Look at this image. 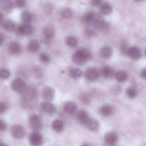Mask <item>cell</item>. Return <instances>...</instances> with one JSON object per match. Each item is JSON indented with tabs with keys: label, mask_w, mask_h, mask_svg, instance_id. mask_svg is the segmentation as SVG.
Returning <instances> with one entry per match:
<instances>
[{
	"label": "cell",
	"mask_w": 146,
	"mask_h": 146,
	"mask_svg": "<svg viewBox=\"0 0 146 146\" xmlns=\"http://www.w3.org/2000/svg\"><path fill=\"white\" fill-rule=\"evenodd\" d=\"M80 100L83 104L86 105L89 104L91 102V99L89 96L86 94H82L81 95L80 97Z\"/></svg>",
	"instance_id": "d590c367"
},
{
	"label": "cell",
	"mask_w": 146,
	"mask_h": 146,
	"mask_svg": "<svg viewBox=\"0 0 146 146\" xmlns=\"http://www.w3.org/2000/svg\"><path fill=\"white\" fill-rule=\"evenodd\" d=\"M85 125L88 129L93 132H97L100 127L99 122L93 117H89Z\"/></svg>",
	"instance_id": "30bf717a"
},
{
	"label": "cell",
	"mask_w": 146,
	"mask_h": 146,
	"mask_svg": "<svg viewBox=\"0 0 146 146\" xmlns=\"http://www.w3.org/2000/svg\"><path fill=\"white\" fill-rule=\"evenodd\" d=\"M15 6L19 8L24 7L27 4L26 0H15Z\"/></svg>",
	"instance_id": "8d00e7d4"
},
{
	"label": "cell",
	"mask_w": 146,
	"mask_h": 146,
	"mask_svg": "<svg viewBox=\"0 0 146 146\" xmlns=\"http://www.w3.org/2000/svg\"><path fill=\"white\" fill-rule=\"evenodd\" d=\"M113 54V51L111 47L109 46H104L100 50V55L103 58L108 59L110 58Z\"/></svg>",
	"instance_id": "d6986e66"
},
{
	"label": "cell",
	"mask_w": 146,
	"mask_h": 146,
	"mask_svg": "<svg viewBox=\"0 0 146 146\" xmlns=\"http://www.w3.org/2000/svg\"><path fill=\"white\" fill-rule=\"evenodd\" d=\"M126 93L127 96L130 99L134 98L137 95V91L133 88H128L126 90Z\"/></svg>",
	"instance_id": "836d02e7"
},
{
	"label": "cell",
	"mask_w": 146,
	"mask_h": 146,
	"mask_svg": "<svg viewBox=\"0 0 146 146\" xmlns=\"http://www.w3.org/2000/svg\"><path fill=\"white\" fill-rule=\"evenodd\" d=\"M7 128V125L6 123L3 121L0 120V132H4Z\"/></svg>",
	"instance_id": "60d3db41"
},
{
	"label": "cell",
	"mask_w": 146,
	"mask_h": 146,
	"mask_svg": "<svg viewBox=\"0 0 146 146\" xmlns=\"http://www.w3.org/2000/svg\"><path fill=\"white\" fill-rule=\"evenodd\" d=\"M136 1H144V0H135Z\"/></svg>",
	"instance_id": "7dc6e473"
},
{
	"label": "cell",
	"mask_w": 146,
	"mask_h": 146,
	"mask_svg": "<svg viewBox=\"0 0 146 146\" xmlns=\"http://www.w3.org/2000/svg\"><path fill=\"white\" fill-rule=\"evenodd\" d=\"M29 141L32 145L40 146L42 144L43 142V138L42 135L38 132H35L30 135Z\"/></svg>",
	"instance_id": "9c48e42d"
},
{
	"label": "cell",
	"mask_w": 146,
	"mask_h": 146,
	"mask_svg": "<svg viewBox=\"0 0 146 146\" xmlns=\"http://www.w3.org/2000/svg\"><path fill=\"white\" fill-rule=\"evenodd\" d=\"M4 37L3 35L0 33V45H1L4 42Z\"/></svg>",
	"instance_id": "f6af8a7d"
},
{
	"label": "cell",
	"mask_w": 146,
	"mask_h": 146,
	"mask_svg": "<svg viewBox=\"0 0 146 146\" xmlns=\"http://www.w3.org/2000/svg\"><path fill=\"white\" fill-rule=\"evenodd\" d=\"M141 77L143 79H145L146 80V68L144 69L143 70L141 71Z\"/></svg>",
	"instance_id": "ee69618b"
},
{
	"label": "cell",
	"mask_w": 146,
	"mask_h": 146,
	"mask_svg": "<svg viewBox=\"0 0 146 146\" xmlns=\"http://www.w3.org/2000/svg\"><path fill=\"white\" fill-rule=\"evenodd\" d=\"M92 57L91 51L86 48H82L74 52L72 56L73 62L79 66L84 65Z\"/></svg>",
	"instance_id": "6da1fadb"
},
{
	"label": "cell",
	"mask_w": 146,
	"mask_h": 146,
	"mask_svg": "<svg viewBox=\"0 0 146 146\" xmlns=\"http://www.w3.org/2000/svg\"><path fill=\"white\" fill-rule=\"evenodd\" d=\"M39 60L42 63L48 64L50 62V58L49 56L46 53H42L39 55Z\"/></svg>",
	"instance_id": "1f68e13d"
},
{
	"label": "cell",
	"mask_w": 146,
	"mask_h": 146,
	"mask_svg": "<svg viewBox=\"0 0 146 146\" xmlns=\"http://www.w3.org/2000/svg\"><path fill=\"white\" fill-rule=\"evenodd\" d=\"M17 32L19 35H31L33 32V28L29 24H25L18 27Z\"/></svg>",
	"instance_id": "7c38bea8"
},
{
	"label": "cell",
	"mask_w": 146,
	"mask_h": 146,
	"mask_svg": "<svg viewBox=\"0 0 146 146\" xmlns=\"http://www.w3.org/2000/svg\"><path fill=\"white\" fill-rule=\"evenodd\" d=\"M21 20L25 24H30L32 20L31 14L28 11H25L21 14Z\"/></svg>",
	"instance_id": "4316f807"
},
{
	"label": "cell",
	"mask_w": 146,
	"mask_h": 146,
	"mask_svg": "<svg viewBox=\"0 0 146 146\" xmlns=\"http://www.w3.org/2000/svg\"><path fill=\"white\" fill-rule=\"evenodd\" d=\"M34 74L36 77L38 79L42 78L43 76L44 72L43 69L40 67L36 66L33 69Z\"/></svg>",
	"instance_id": "e575fe53"
},
{
	"label": "cell",
	"mask_w": 146,
	"mask_h": 146,
	"mask_svg": "<svg viewBox=\"0 0 146 146\" xmlns=\"http://www.w3.org/2000/svg\"><path fill=\"white\" fill-rule=\"evenodd\" d=\"M10 73L9 70L6 69H0V78L2 79H7L9 78Z\"/></svg>",
	"instance_id": "d6a6232c"
},
{
	"label": "cell",
	"mask_w": 146,
	"mask_h": 146,
	"mask_svg": "<svg viewBox=\"0 0 146 146\" xmlns=\"http://www.w3.org/2000/svg\"><path fill=\"white\" fill-rule=\"evenodd\" d=\"M7 109V105L3 103H0V114L4 113Z\"/></svg>",
	"instance_id": "b9f144b4"
},
{
	"label": "cell",
	"mask_w": 146,
	"mask_h": 146,
	"mask_svg": "<svg viewBox=\"0 0 146 146\" xmlns=\"http://www.w3.org/2000/svg\"><path fill=\"white\" fill-rule=\"evenodd\" d=\"M55 30L54 28L50 26H47L43 29V33L45 37L48 39H50L54 36Z\"/></svg>",
	"instance_id": "603a6c76"
},
{
	"label": "cell",
	"mask_w": 146,
	"mask_h": 146,
	"mask_svg": "<svg viewBox=\"0 0 146 146\" xmlns=\"http://www.w3.org/2000/svg\"><path fill=\"white\" fill-rule=\"evenodd\" d=\"M3 26L5 30L9 32H13L15 29L13 22L9 20H7L3 22Z\"/></svg>",
	"instance_id": "f546056e"
},
{
	"label": "cell",
	"mask_w": 146,
	"mask_h": 146,
	"mask_svg": "<svg viewBox=\"0 0 146 146\" xmlns=\"http://www.w3.org/2000/svg\"><path fill=\"white\" fill-rule=\"evenodd\" d=\"M69 74L72 79H76L81 77L82 71L80 69L73 68L70 70Z\"/></svg>",
	"instance_id": "f1b7e54d"
},
{
	"label": "cell",
	"mask_w": 146,
	"mask_h": 146,
	"mask_svg": "<svg viewBox=\"0 0 146 146\" xmlns=\"http://www.w3.org/2000/svg\"><path fill=\"white\" fill-rule=\"evenodd\" d=\"M66 43L70 48H75L78 45V40L74 37H68L66 39Z\"/></svg>",
	"instance_id": "83f0119b"
},
{
	"label": "cell",
	"mask_w": 146,
	"mask_h": 146,
	"mask_svg": "<svg viewBox=\"0 0 146 146\" xmlns=\"http://www.w3.org/2000/svg\"><path fill=\"white\" fill-rule=\"evenodd\" d=\"M12 87L15 91L19 93H23L27 89L25 82L20 79H16L13 81Z\"/></svg>",
	"instance_id": "277c9868"
},
{
	"label": "cell",
	"mask_w": 146,
	"mask_h": 146,
	"mask_svg": "<svg viewBox=\"0 0 146 146\" xmlns=\"http://www.w3.org/2000/svg\"><path fill=\"white\" fill-rule=\"evenodd\" d=\"M115 78L119 82H123L128 79V75L125 71H119L115 74Z\"/></svg>",
	"instance_id": "d4e9b609"
},
{
	"label": "cell",
	"mask_w": 146,
	"mask_h": 146,
	"mask_svg": "<svg viewBox=\"0 0 146 146\" xmlns=\"http://www.w3.org/2000/svg\"><path fill=\"white\" fill-rule=\"evenodd\" d=\"M0 7L3 11L9 13L13 10V4L11 0H3L1 2Z\"/></svg>",
	"instance_id": "ffe728a7"
},
{
	"label": "cell",
	"mask_w": 146,
	"mask_h": 146,
	"mask_svg": "<svg viewBox=\"0 0 146 146\" xmlns=\"http://www.w3.org/2000/svg\"><path fill=\"white\" fill-rule=\"evenodd\" d=\"M100 74V72L96 68H88L85 71V77L89 81H95L99 78Z\"/></svg>",
	"instance_id": "5b68a950"
},
{
	"label": "cell",
	"mask_w": 146,
	"mask_h": 146,
	"mask_svg": "<svg viewBox=\"0 0 146 146\" xmlns=\"http://www.w3.org/2000/svg\"><path fill=\"white\" fill-rule=\"evenodd\" d=\"M60 15L62 18L65 19L70 18L72 15V11L68 8H64L60 11Z\"/></svg>",
	"instance_id": "4dcf8cb0"
},
{
	"label": "cell",
	"mask_w": 146,
	"mask_h": 146,
	"mask_svg": "<svg viewBox=\"0 0 146 146\" xmlns=\"http://www.w3.org/2000/svg\"><path fill=\"white\" fill-rule=\"evenodd\" d=\"M100 10L102 14L108 15L112 12V8L111 5L109 3H104L100 6Z\"/></svg>",
	"instance_id": "44dd1931"
},
{
	"label": "cell",
	"mask_w": 146,
	"mask_h": 146,
	"mask_svg": "<svg viewBox=\"0 0 146 146\" xmlns=\"http://www.w3.org/2000/svg\"><path fill=\"white\" fill-rule=\"evenodd\" d=\"M114 112L113 107L109 105H102L99 109V112L100 115L105 117L110 116Z\"/></svg>",
	"instance_id": "9a60e30c"
},
{
	"label": "cell",
	"mask_w": 146,
	"mask_h": 146,
	"mask_svg": "<svg viewBox=\"0 0 146 146\" xmlns=\"http://www.w3.org/2000/svg\"><path fill=\"white\" fill-rule=\"evenodd\" d=\"M51 127L54 131L61 132L64 129V123L60 120H56L52 123Z\"/></svg>",
	"instance_id": "7402d4cb"
},
{
	"label": "cell",
	"mask_w": 146,
	"mask_h": 146,
	"mask_svg": "<svg viewBox=\"0 0 146 146\" xmlns=\"http://www.w3.org/2000/svg\"><path fill=\"white\" fill-rule=\"evenodd\" d=\"M89 115L85 110H80L77 112L76 118L78 121L82 124L85 125L89 118Z\"/></svg>",
	"instance_id": "2e32d148"
},
{
	"label": "cell",
	"mask_w": 146,
	"mask_h": 146,
	"mask_svg": "<svg viewBox=\"0 0 146 146\" xmlns=\"http://www.w3.org/2000/svg\"><path fill=\"white\" fill-rule=\"evenodd\" d=\"M92 23L96 28L104 32L108 31L110 28V25L109 23L104 20L101 16L96 14Z\"/></svg>",
	"instance_id": "3957f363"
},
{
	"label": "cell",
	"mask_w": 146,
	"mask_h": 146,
	"mask_svg": "<svg viewBox=\"0 0 146 146\" xmlns=\"http://www.w3.org/2000/svg\"><path fill=\"white\" fill-rule=\"evenodd\" d=\"M55 91L54 89L50 86H46L42 90V95L43 98L47 101H52L54 98Z\"/></svg>",
	"instance_id": "52a82bcc"
},
{
	"label": "cell",
	"mask_w": 146,
	"mask_h": 146,
	"mask_svg": "<svg viewBox=\"0 0 146 146\" xmlns=\"http://www.w3.org/2000/svg\"><path fill=\"white\" fill-rule=\"evenodd\" d=\"M29 123L30 127L34 132H38L42 129V120L38 115L35 114L31 116L29 118Z\"/></svg>",
	"instance_id": "7a4b0ae2"
},
{
	"label": "cell",
	"mask_w": 146,
	"mask_h": 146,
	"mask_svg": "<svg viewBox=\"0 0 146 146\" xmlns=\"http://www.w3.org/2000/svg\"><path fill=\"white\" fill-rule=\"evenodd\" d=\"M64 111L68 115H74L77 111L78 107L77 104L73 101H68L64 105Z\"/></svg>",
	"instance_id": "8fae6325"
},
{
	"label": "cell",
	"mask_w": 146,
	"mask_h": 146,
	"mask_svg": "<svg viewBox=\"0 0 146 146\" xmlns=\"http://www.w3.org/2000/svg\"><path fill=\"white\" fill-rule=\"evenodd\" d=\"M145 56H146V50H145Z\"/></svg>",
	"instance_id": "c3c4849f"
},
{
	"label": "cell",
	"mask_w": 146,
	"mask_h": 146,
	"mask_svg": "<svg viewBox=\"0 0 146 146\" xmlns=\"http://www.w3.org/2000/svg\"><path fill=\"white\" fill-rule=\"evenodd\" d=\"M101 3V0H91V4L93 7L99 6Z\"/></svg>",
	"instance_id": "7bdbcfd3"
},
{
	"label": "cell",
	"mask_w": 146,
	"mask_h": 146,
	"mask_svg": "<svg viewBox=\"0 0 146 146\" xmlns=\"http://www.w3.org/2000/svg\"><path fill=\"white\" fill-rule=\"evenodd\" d=\"M96 14L93 12H88L85 14L83 16V21L87 24L92 23L95 18Z\"/></svg>",
	"instance_id": "484cf974"
},
{
	"label": "cell",
	"mask_w": 146,
	"mask_h": 146,
	"mask_svg": "<svg viewBox=\"0 0 146 146\" xmlns=\"http://www.w3.org/2000/svg\"><path fill=\"white\" fill-rule=\"evenodd\" d=\"M39 48V44L36 40H32L28 44V49L30 52L34 53L38 51Z\"/></svg>",
	"instance_id": "cb8c5ba5"
},
{
	"label": "cell",
	"mask_w": 146,
	"mask_h": 146,
	"mask_svg": "<svg viewBox=\"0 0 146 146\" xmlns=\"http://www.w3.org/2000/svg\"><path fill=\"white\" fill-rule=\"evenodd\" d=\"M100 74L105 79H109L112 78L115 74L114 69L110 66H105L101 69Z\"/></svg>",
	"instance_id": "5bb4252c"
},
{
	"label": "cell",
	"mask_w": 146,
	"mask_h": 146,
	"mask_svg": "<svg viewBox=\"0 0 146 146\" xmlns=\"http://www.w3.org/2000/svg\"><path fill=\"white\" fill-rule=\"evenodd\" d=\"M121 91V88L120 86L117 85H115L111 89V92L112 93L115 95H117L120 93Z\"/></svg>",
	"instance_id": "ab89813d"
},
{
	"label": "cell",
	"mask_w": 146,
	"mask_h": 146,
	"mask_svg": "<svg viewBox=\"0 0 146 146\" xmlns=\"http://www.w3.org/2000/svg\"><path fill=\"white\" fill-rule=\"evenodd\" d=\"M41 110L48 115H52L56 111V106L49 101L43 102L40 105Z\"/></svg>",
	"instance_id": "ba28073f"
},
{
	"label": "cell",
	"mask_w": 146,
	"mask_h": 146,
	"mask_svg": "<svg viewBox=\"0 0 146 146\" xmlns=\"http://www.w3.org/2000/svg\"><path fill=\"white\" fill-rule=\"evenodd\" d=\"M8 50L9 53L13 55H19L21 51L20 45L16 42L10 43L9 45Z\"/></svg>",
	"instance_id": "e0dca14e"
},
{
	"label": "cell",
	"mask_w": 146,
	"mask_h": 146,
	"mask_svg": "<svg viewBox=\"0 0 146 146\" xmlns=\"http://www.w3.org/2000/svg\"><path fill=\"white\" fill-rule=\"evenodd\" d=\"M127 55L133 60H137L141 57V53L139 48L133 47L129 48Z\"/></svg>",
	"instance_id": "ac0fdd59"
},
{
	"label": "cell",
	"mask_w": 146,
	"mask_h": 146,
	"mask_svg": "<svg viewBox=\"0 0 146 146\" xmlns=\"http://www.w3.org/2000/svg\"><path fill=\"white\" fill-rule=\"evenodd\" d=\"M95 32L93 30L90 28H86L84 31V34L87 37H92L95 35Z\"/></svg>",
	"instance_id": "74e56055"
},
{
	"label": "cell",
	"mask_w": 146,
	"mask_h": 146,
	"mask_svg": "<svg viewBox=\"0 0 146 146\" xmlns=\"http://www.w3.org/2000/svg\"><path fill=\"white\" fill-rule=\"evenodd\" d=\"M3 19V15L2 13L0 12V24L1 23Z\"/></svg>",
	"instance_id": "bcb514c9"
},
{
	"label": "cell",
	"mask_w": 146,
	"mask_h": 146,
	"mask_svg": "<svg viewBox=\"0 0 146 146\" xmlns=\"http://www.w3.org/2000/svg\"><path fill=\"white\" fill-rule=\"evenodd\" d=\"M104 140L106 144L109 145L115 144L118 140V136L114 132H109L105 135Z\"/></svg>",
	"instance_id": "4fadbf2b"
},
{
	"label": "cell",
	"mask_w": 146,
	"mask_h": 146,
	"mask_svg": "<svg viewBox=\"0 0 146 146\" xmlns=\"http://www.w3.org/2000/svg\"><path fill=\"white\" fill-rule=\"evenodd\" d=\"M129 49V48H128L127 44L123 43L121 45V47H120V51L123 54H124V55H127Z\"/></svg>",
	"instance_id": "f35d334b"
},
{
	"label": "cell",
	"mask_w": 146,
	"mask_h": 146,
	"mask_svg": "<svg viewBox=\"0 0 146 146\" xmlns=\"http://www.w3.org/2000/svg\"><path fill=\"white\" fill-rule=\"evenodd\" d=\"M11 133L12 136L16 139L23 138L25 134V129L19 125H15L11 129Z\"/></svg>",
	"instance_id": "8992f818"
}]
</instances>
